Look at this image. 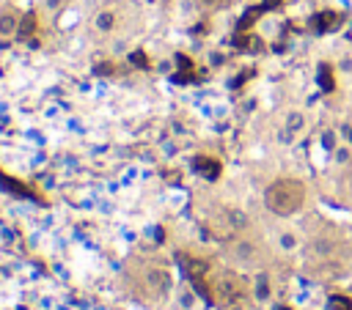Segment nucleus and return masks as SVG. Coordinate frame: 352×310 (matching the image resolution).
<instances>
[{"label": "nucleus", "mask_w": 352, "mask_h": 310, "mask_svg": "<svg viewBox=\"0 0 352 310\" xmlns=\"http://www.w3.org/2000/svg\"><path fill=\"white\" fill-rule=\"evenodd\" d=\"M305 203V184L297 178H275L264 189V206L275 217H292Z\"/></svg>", "instance_id": "1"}, {"label": "nucleus", "mask_w": 352, "mask_h": 310, "mask_svg": "<svg viewBox=\"0 0 352 310\" xmlns=\"http://www.w3.org/2000/svg\"><path fill=\"white\" fill-rule=\"evenodd\" d=\"M118 22H121V14H118V8H113V5H104V8H99V11L91 16V27H94L99 36L116 33V30H118Z\"/></svg>", "instance_id": "2"}, {"label": "nucleus", "mask_w": 352, "mask_h": 310, "mask_svg": "<svg viewBox=\"0 0 352 310\" xmlns=\"http://www.w3.org/2000/svg\"><path fill=\"white\" fill-rule=\"evenodd\" d=\"M22 30V14L14 5H3L0 8V41L16 38Z\"/></svg>", "instance_id": "3"}, {"label": "nucleus", "mask_w": 352, "mask_h": 310, "mask_svg": "<svg viewBox=\"0 0 352 310\" xmlns=\"http://www.w3.org/2000/svg\"><path fill=\"white\" fill-rule=\"evenodd\" d=\"M256 244L250 241V239H236L234 244H231V258L234 261H239V263H250L253 258H256Z\"/></svg>", "instance_id": "4"}, {"label": "nucleus", "mask_w": 352, "mask_h": 310, "mask_svg": "<svg viewBox=\"0 0 352 310\" xmlns=\"http://www.w3.org/2000/svg\"><path fill=\"white\" fill-rule=\"evenodd\" d=\"M336 250H338V241H333V239H327V236H316V239L311 241V252H314L316 258H330Z\"/></svg>", "instance_id": "5"}, {"label": "nucleus", "mask_w": 352, "mask_h": 310, "mask_svg": "<svg viewBox=\"0 0 352 310\" xmlns=\"http://www.w3.org/2000/svg\"><path fill=\"white\" fill-rule=\"evenodd\" d=\"M305 123H308V118H305V112H302V110H289V112H286V118H283V126H286V129H292L294 134H300V132L305 129Z\"/></svg>", "instance_id": "6"}, {"label": "nucleus", "mask_w": 352, "mask_h": 310, "mask_svg": "<svg viewBox=\"0 0 352 310\" xmlns=\"http://www.w3.org/2000/svg\"><path fill=\"white\" fill-rule=\"evenodd\" d=\"M253 296H256L258 302H267V299H270V274L258 272V274L253 277Z\"/></svg>", "instance_id": "7"}, {"label": "nucleus", "mask_w": 352, "mask_h": 310, "mask_svg": "<svg viewBox=\"0 0 352 310\" xmlns=\"http://www.w3.org/2000/svg\"><path fill=\"white\" fill-rule=\"evenodd\" d=\"M278 247H280L283 252H294V250L300 247V236H297L294 230H280V233H278Z\"/></svg>", "instance_id": "8"}, {"label": "nucleus", "mask_w": 352, "mask_h": 310, "mask_svg": "<svg viewBox=\"0 0 352 310\" xmlns=\"http://www.w3.org/2000/svg\"><path fill=\"white\" fill-rule=\"evenodd\" d=\"M327 310H352V296L349 294H330Z\"/></svg>", "instance_id": "9"}, {"label": "nucleus", "mask_w": 352, "mask_h": 310, "mask_svg": "<svg viewBox=\"0 0 352 310\" xmlns=\"http://www.w3.org/2000/svg\"><path fill=\"white\" fill-rule=\"evenodd\" d=\"M201 11H206V14H214V11H223V8H228L231 5V0H192Z\"/></svg>", "instance_id": "10"}, {"label": "nucleus", "mask_w": 352, "mask_h": 310, "mask_svg": "<svg viewBox=\"0 0 352 310\" xmlns=\"http://www.w3.org/2000/svg\"><path fill=\"white\" fill-rule=\"evenodd\" d=\"M228 225H231V230L248 228V214H245L242 208H231V211H228Z\"/></svg>", "instance_id": "11"}, {"label": "nucleus", "mask_w": 352, "mask_h": 310, "mask_svg": "<svg viewBox=\"0 0 352 310\" xmlns=\"http://www.w3.org/2000/svg\"><path fill=\"white\" fill-rule=\"evenodd\" d=\"M333 159H336L338 165H346V162L352 159V148H349V145H336V151H333Z\"/></svg>", "instance_id": "12"}, {"label": "nucleus", "mask_w": 352, "mask_h": 310, "mask_svg": "<svg viewBox=\"0 0 352 310\" xmlns=\"http://www.w3.org/2000/svg\"><path fill=\"white\" fill-rule=\"evenodd\" d=\"M275 137H278V143H280V145H292V143L297 140V134H294L292 129H286V126H280V129L275 132Z\"/></svg>", "instance_id": "13"}, {"label": "nucleus", "mask_w": 352, "mask_h": 310, "mask_svg": "<svg viewBox=\"0 0 352 310\" xmlns=\"http://www.w3.org/2000/svg\"><path fill=\"white\" fill-rule=\"evenodd\" d=\"M319 74H322V85H324V91H333V74H330L327 63L319 66Z\"/></svg>", "instance_id": "14"}, {"label": "nucleus", "mask_w": 352, "mask_h": 310, "mask_svg": "<svg viewBox=\"0 0 352 310\" xmlns=\"http://www.w3.org/2000/svg\"><path fill=\"white\" fill-rule=\"evenodd\" d=\"M338 71L341 74H352V55H341L338 58Z\"/></svg>", "instance_id": "15"}, {"label": "nucleus", "mask_w": 352, "mask_h": 310, "mask_svg": "<svg viewBox=\"0 0 352 310\" xmlns=\"http://www.w3.org/2000/svg\"><path fill=\"white\" fill-rule=\"evenodd\" d=\"M179 307H182V310H190V307H192V294H190V291H182V294H179Z\"/></svg>", "instance_id": "16"}, {"label": "nucleus", "mask_w": 352, "mask_h": 310, "mask_svg": "<svg viewBox=\"0 0 352 310\" xmlns=\"http://www.w3.org/2000/svg\"><path fill=\"white\" fill-rule=\"evenodd\" d=\"M322 145H324L327 151H336V134H333V132H324V134H322Z\"/></svg>", "instance_id": "17"}, {"label": "nucleus", "mask_w": 352, "mask_h": 310, "mask_svg": "<svg viewBox=\"0 0 352 310\" xmlns=\"http://www.w3.org/2000/svg\"><path fill=\"white\" fill-rule=\"evenodd\" d=\"M226 310H250V307H248V305H242V302H231Z\"/></svg>", "instance_id": "18"}, {"label": "nucleus", "mask_w": 352, "mask_h": 310, "mask_svg": "<svg viewBox=\"0 0 352 310\" xmlns=\"http://www.w3.org/2000/svg\"><path fill=\"white\" fill-rule=\"evenodd\" d=\"M278 310H289V307H278Z\"/></svg>", "instance_id": "19"}]
</instances>
